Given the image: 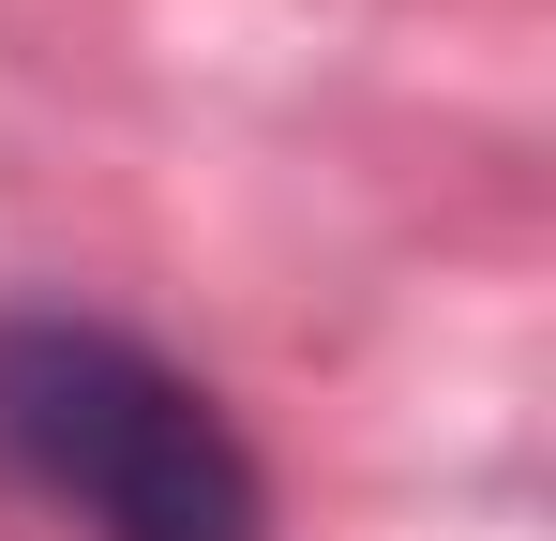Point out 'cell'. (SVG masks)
Instances as JSON below:
<instances>
[{
    "label": "cell",
    "mask_w": 556,
    "mask_h": 541,
    "mask_svg": "<svg viewBox=\"0 0 556 541\" xmlns=\"http://www.w3.org/2000/svg\"><path fill=\"white\" fill-rule=\"evenodd\" d=\"M0 466L91 541H271L241 422L105 316H0Z\"/></svg>",
    "instance_id": "6da1fadb"
}]
</instances>
